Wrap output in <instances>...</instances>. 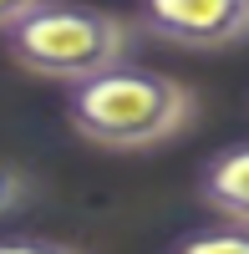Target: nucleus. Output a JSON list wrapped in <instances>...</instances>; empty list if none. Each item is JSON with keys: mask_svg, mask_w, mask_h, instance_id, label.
I'll return each mask as SVG.
<instances>
[{"mask_svg": "<svg viewBox=\"0 0 249 254\" xmlns=\"http://www.w3.org/2000/svg\"><path fill=\"white\" fill-rule=\"evenodd\" d=\"M198 198L214 208L219 219L249 224V142H234L214 153L198 173Z\"/></svg>", "mask_w": 249, "mask_h": 254, "instance_id": "obj_4", "label": "nucleus"}, {"mask_svg": "<svg viewBox=\"0 0 249 254\" xmlns=\"http://www.w3.org/2000/svg\"><path fill=\"white\" fill-rule=\"evenodd\" d=\"M137 26L183 51H224L249 36V0H137Z\"/></svg>", "mask_w": 249, "mask_h": 254, "instance_id": "obj_3", "label": "nucleus"}, {"mask_svg": "<svg viewBox=\"0 0 249 254\" xmlns=\"http://www.w3.org/2000/svg\"><path fill=\"white\" fill-rule=\"evenodd\" d=\"M66 122L97 147H158L193 122V92L153 66H117L66 87Z\"/></svg>", "mask_w": 249, "mask_h": 254, "instance_id": "obj_1", "label": "nucleus"}, {"mask_svg": "<svg viewBox=\"0 0 249 254\" xmlns=\"http://www.w3.org/2000/svg\"><path fill=\"white\" fill-rule=\"evenodd\" d=\"M5 56L20 71L76 87L127 56V26L112 10L71 5V0H41L5 31Z\"/></svg>", "mask_w": 249, "mask_h": 254, "instance_id": "obj_2", "label": "nucleus"}, {"mask_svg": "<svg viewBox=\"0 0 249 254\" xmlns=\"http://www.w3.org/2000/svg\"><path fill=\"white\" fill-rule=\"evenodd\" d=\"M26 198H31V178H26V168H15V163L0 158V219L20 214V208H26Z\"/></svg>", "mask_w": 249, "mask_h": 254, "instance_id": "obj_6", "label": "nucleus"}, {"mask_svg": "<svg viewBox=\"0 0 249 254\" xmlns=\"http://www.w3.org/2000/svg\"><path fill=\"white\" fill-rule=\"evenodd\" d=\"M36 5H41V0H0V36H5L20 15H31Z\"/></svg>", "mask_w": 249, "mask_h": 254, "instance_id": "obj_7", "label": "nucleus"}, {"mask_svg": "<svg viewBox=\"0 0 249 254\" xmlns=\"http://www.w3.org/2000/svg\"><path fill=\"white\" fill-rule=\"evenodd\" d=\"M0 249H61V239H0Z\"/></svg>", "mask_w": 249, "mask_h": 254, "instance_id": "obj_8", "label": "nucleus"}, {"mask_svg": "<svg viewBox=\"0 0 249 254\" xmlns=\"http://www.w3.org/2000/svg\"><path fill=\"white\" fill-rule=\"evenodd\" d=\"M178 249H214V254H249V224L239 219H219V229H198L183 234Z\"/></svg>", "mask_w": 249, "mask_h": 254, "instance_id": "obj_5", "label": "nucleus"}]
</instances>
